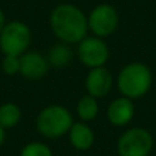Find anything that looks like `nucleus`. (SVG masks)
Wrapping results in <instances>:
<instances>
[{
	"mask_svg": "<svg viewBox=\"0 0 156 156\" xmlns=\"http://www.w3.org/2000/svg\"><path fill=\"white\" fill-rule=\"evenodd\" d=\"M51 27L56 37L69 44L80 43L88 33L85 14L73 4H60L51 12Z\"/></svg>",
	"mask_w": 156,
	"mask_h": 156,
	"instance_id": "obj_1",
	"label": "nucleus"
},
{
	"mask_svg": "<svg viewBox=\"0 0 156 156\" xmlns=\"http://www.w3.org/2000/svg\"><path fill=\"white\" fill-rule=\"evenodd\" d=\"M152 74L144 63H130L118 76V89L127 99H137L149 90Z\"/></svg>",
	"mask_w": 156,
	"mask_h": 156,
	"instance_id": "obj_2",
	"label": "nucleus"
},
{
	"mask_svg": "<svg viewBox=\"0 0 156 156\" xmlns=\"http://www.w3.org/2000/svg\"><path fill=\"white\" fill-rule=\"evenodd\" d=\"M73 126V116L62 105H49L37 116V130L48 138L62 137Z\"/></svg>",
	"mask_w": 156,
	"mask_h": 156,
	"instance_id": "obj_3",
	"label": "nucleus"
},
{
	"mask_svg": "<svg viewBox=\"0 0 156 156\" xmlns=\"http://www.w3.org/2000/svg\"><path fill=\"white\" fill-rule=\"evenodd\" d=\"M32 34L26 23L19 21H12L5 23L2 34H0V48L4 55L21 56L27 49Z\"/></svg>",
	"mask_w": 156,
	"mask_h": 156,
	"instance_id": "obj_4",
	"label": "nucleus"
},
{
	"mask_svg": "<svg viewBox=\"0 0 156 156\" xmlns=\"http://www.w3.org/2000/svg\"><path fill=\"white\" fill-rule=\"evenodd\" d=\"M154 145L152 136L148 130L141 127L129 129L118 141L119 156H148Z\"/></svg>",
	"mask_w": 156,
	"mask_h": 156,
	"instance_id": "obj_5",
	"label": "nucleus"
},
{
	"mask_svg": "<svg viewBox=\"0 0 156 156\" xmlns=\"http://www.w3.org/2000/svg\"><path fill=\"white\" fill-rule=\"evenodd\" d=\"M119 16L116 10L110 4H100L90 12L88 25L97 37H107L115 32Z\"/></svg>",
	"mask_w": 156,
	"mask_h": 156,
	"instance_id": "obj_6",
	"label": "nucleus"
},
{
	"mask_svg": "<svg viewBox=\"0 0 156 156\" xmlns=\"http://www.w3.org/2000/svg\"><path fill=\"white\" fill-rule=\"evenodd\" d=\"M108 47L100 37H85L78 45V58L88 67H101L108 59Z\"/></svg>",
	"mask_w": 156,
	"mask_h": 156,
	"instance_id": "obj_7",
	"label": "nucleus"
},
{
	"mask_svg": "<svg viewBox=\"0 0 156 156\" xmlns=\"http://www.w3.org/2000/svg\"><path fill=\"white\" fill-rule=\"evenodd\" d=\"M86 90L93 97H103L112 86V76L105 67H94L86 76Z\"/></svg>",
	"mask_w": 156,
	"mask_h": 156,
	"instance_id": "obj_8",
	"label": "nucleus"
},
{
	"mask_svg": "<svg viewBox=\"0 0 156 156\" xmlns=\"http://www.w3.org/2000/svg\"><path fill=\"white\" fill-rule=\"evenodd\" d=\"M19 59H21L19 73L27 80H40L48 71V62L38 52L25 54Z\"/></svg>",
	"mask_w": 156,
	"mask_h": 156,
	"instance_id": "obj_9",
	"label": "nucleus"
},
{
	"mask_svg": "<svg viewBox=\"0 0 156 156\" xmlns=\"http://www.w3.org/2000/svg\"><path fill=\"white\" fill-rule=\"evenodd\" d=\"M133 115H134V105H133L132 100L127 97H121V99L114 100L107 111L108 119L115 126L127 125L132 121Z\"/></svg>",
	"mask_w": 156,
	"mask_h": 156,
	"instance_id": "obj_10",
	"label": "nucleus"
},
{
	"mask_svg": "<svg viewBox=\"0 0 156 156\" xmlns=\"http://www.w3.org/2000/svg\"><path fill=\"white\" fill-rule=\"evenodd\" d=\"M70 133V143L76 149L85 151L89 149L93 144L94 136L92 129L85 123H73L69 130Z\"/></svg>",
	"mask_w": 156,
	"mask_h": 156,
	"instance_id": "obj_11",
	"label": "nucleus"
},
{
	"mask_svg": "<svg viewBox=\"0 0 156 156\" xmlns=\"http://www.w3.org/2000/svg\"><path fill=\"white\" fill-rule=\"evenodd\" d=\"M73 54H71V49L69 48L65 44H56L49 49L48 54V60L54 67L56 69H62L65 66H67L70 63Z\"/></svg>",
	"mask_w": 156,
	"mask_h": 156,
	"instance_id": "obj_12",
	"label": "nucleus"
},
{
	"mask_svg": "<svg viewBox=\"0 0 156 156\" xmlns=\"http://www.w3.org/2000/svg\"><path fill=\"white\" fill-rule=\"evenodd\" d=\"M21 110L18 105L12 103H5L0 107V126L7 129V127H14L19 121H21Z\"/></svg>",
	"mask_w": 156,
	"mask_h": 156,
	"instance_id": "obj_13",
	"label": "nucleus"
},
{
	"mask_svg": "<svg viewBox=\"0 0 156 156\" xmlns=\"http://www.w3.org/2000/svg\"><path fill=\"white\" fill-rule=\"evenodd\" d=\"M77 111L82 121H92V119H94L97 112H99V104H97L96 97L90 96V94L83 96L78 101Z\"/></svg>",
	"mask_w": 156,
	"mask_h": 156,
	"instance_id": "obj_14",
	"label": "nucleus"
},
{
	"mask_svg": "<svg viewBox=\"0 0 156 156\" xmlns=\"http://www.w3.org/2000/svg\"><path fill=\"white\" fill-rule=\"evenodd\" d=\"M21 156H52V152L43 143H30L22 149Z\"/></svg>",
	"mask_w": 156,
	"mask_h": 156,
	"instance_id": "obj_15",
	"label": "nucleus"
},
{
	"mask_svg": "<svg viewBox=\"0 0 156 156\" xmlns=\"http://www.w3.org/2000/svg\"><path fill=\"white\" fill-rule=\"evenodd\" d=\"M21 69V59L19 56H12V55H5L4 60H3V71L8 76L18 73Z\"/></svg>",
	"mask_w": 156,
	"mask_h": 156,
	"instance_id": "obj_16",
	"label": "nucleus"
},
{
	"mask_svg": "<svg viewBox=\"0 0 156 156\" xmlns=\"http://www.w3.org/2000/svg\"><path fill=\"white\" fill-rule=\"evenodd\" d=\"M4 26H5V18H4V14H3V11L0 10V34H2Z\"/></svg>",
	"mask_w": 156,
	"mask_h": 156,
	"instance_id": "obj_17",
	"label": "nucleus"
},
{
	"mask_svg": "<svg viewBox=\"0 0 156 156\" xmlns=\"http://www.w3.org/2000/svg\"><path fill=\"white\" fill-rule=\"evenodd\" d=\"M4 138H5V133H4V127L0 126V147H2V144L4 143Z\"/></svg>",
	"mask_w": 156,
	"mask_h": 156,
	"instance_id": "obj_18",
	"label": "nucleus"
}]
</instances>
